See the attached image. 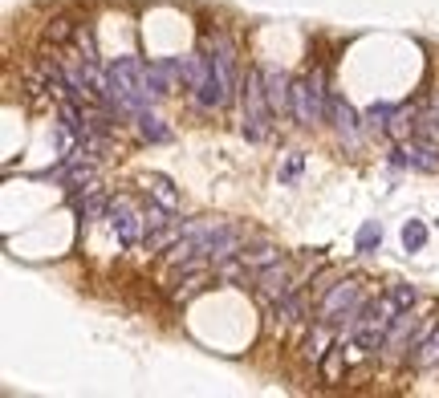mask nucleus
Masks as SVG:
<instances>
[{
  "mask_svg": "<svg viewBox=\"0 0 439 398\" xmlns=\"http://www.w3.org/2000/svg\"><path fill=\"white\" fill-rule=\"evenodd\" d=\"M321 89H325V74H321V69L309 74V78H301V82L293 86V114H297L301 126H313V122L321 118Z\"/></svg>",
  "mask_w": 439,
  "mask_h": 398,
  "instance_id": "nucleus-1",
  "label": "nucleus"
},
{
  "mask_svg": "<svg viewBox=\"0 0 439 398\" xmlns=\"http://www.w3.org/2000/svg\"><path fill=\"white\" fill-rule=\"evenodd\" d=\"M257 293H261V301H268V305H277V301H285L293 289H297V280L289 276V265L285 261H277V265H268L257 272Z\"/></svg>",
  "mask_w": 439,
  "mask_h": 398,
  "instance_id": "nucleus-2",
  "label": "nucleus"
},
{
  "mask_svg": "<svg viewBox=\"0 0 439 398\" xmlns=\"http://www.w3.org/2000/svg\"><path fill=\"white\" fill-rule=\"evenodd\" d=\"M264 98H268L272 114H285L289 110V78L285 74H264Z\"/></svg>",
  "mask_w": 439,
  "mask_h": 398,
  "instance_id": "nucleus-3",
  "label": "nucleus"
},
{
  "mask_svg": "<svg viewBox=\"0 0 439 398\" xmlns=\"http://www.w3.org/2000/svg\"><path fill=\"white\" fill-rule=\"evenodd\" d=\"M407 366H415V370H431V366H439V325L431 329V338L419 346V354L411 357Z\"/></svg>",
  "mask_w": 439,
  "mask_h": 398,
  "instance_id": "nucleus-4",
  "label": "nucleus"
},
{
  "mask_svg": "<svg viewBox=\"0 0 439 398\" xmlns=\"http://www.w3.org/2000/svg\"><path fill=\"white\" fill-rule=\"evenodd\" d=\"M45 37H49V41H65V37H74V25H69V21H53V25L45 29Z\"/></svg>",
  "mask_w": 439,
  "mask_h": 398,
  "instance_id": "nucleus-5",
  "label": "nucleus"
}]
</instances>
